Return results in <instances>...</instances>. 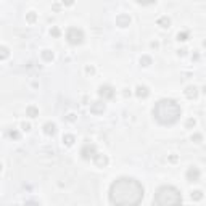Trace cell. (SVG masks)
<instances>
[{
    "label": "cell",
    "mask_w": 206,
    "mask_h": 206,
    "mask_svg": "<svg viewBox=\"0 0 206 206\" xmlns=\"http://www.w3.org/2000/svg\"><path fill=\"white\" fill-rule=\"evenodd\" d=\"M143 185L134 177H119L109 185V201L113 206H140L143 200Z\"/></svg>",
    "instance_id": "6da1fadb"
},
{
    "label": "cell",
    "mask_w": 206,
    "mask_h": 206,
    "mask_svg": "<svg viewBox=\"0 0 206 206\" xmlns=\"http://www.w3.org/2000/svg\"><path fill=\"white\" fill-rule=\"evenodd\" d=\"M153 118L163 126H172L176 124L182 116L180 105L172 98H161L153 106Z\"/></svg>",
    "instance_id": "7a4b0ae2"
},
{
    "label": "cell",
    "mask_w": 206,
    "mask_h": 206,
    "mask_svg": "<svg viewBox=\"0 0 206 206\" xmlns=\"http://www.w3.org/2000/svg\"><path fill=\"white\" fill-rule=\"evenodd\" d=\"M156 206H182V195L172 185H161L154 192Z\"/></svg>",
    "instance_id": "3957f363"
},
{
    "label": "cell",
    "mask_w": 206,
    "mask_h": 206,
    "mask_svg": "<svg viewBox=\"0 0 206 206\" xmlns=\"http://www.w3.org/2000/svg\"><path fill=\"white\" fill-rule=\"evenodd\" d=\"M66 40L71 44V45H79V44L84 42V32L82 29H77V27H69L66 32Z\"/></svg>",
    "instance_id": "277c9868"
},
{
    "label": "cell",
    "mask_w": 206,
    "mask_h": 206,
    "mask_svg": "<svg viewBox=\"0 0 206 206\" xmlns=\"http://www.w3.org/2000/svg\"><path fill=\"white\" fill-rule=\"evenodd\" d=\"M81 154H82V158L84 160H94L95 156H97V148H95V145L94 143H85L84 147H82V150H81Z\"/></svg>",
    "instance_id": "5b68a950"
},
{
    "label": "cell",
    "mask_w": 206,
    "mask_h": 206,
    "mask_svg": "<svg viewBox=\"0 0 206 206\" xmlns=\"http://www.w3.org/2000/svg\"><path fill=\"white\" fill-rule=\"evenodd\" d=\"M98 94H100V97H103V98H113L114 97V89H113L111 85H102V87L98 89Z\"/></svg>",
    "instance_id": "8992f818"
},
{
    "label": "cell",
    "mask_w": 206,
    "mask_h": 206,
    "mask_svg": "<svg viewBox=\"0 0 206 206\" xmlns=\"http://www.w3.org/2000/svg\"><path fill=\"white\" fill-rule=\"evenodd\" d=\"M187 179L190 180V182H197L198 179H200V169H198V167H195V166L188 167V171H187Z\"/></svg>",
    "instance_id": "52a82bcc"
},
{
    "label": "cell",
    "mask_w": 206,
    "mask_h": 206,
    "mask_svg": "<svg viewBox=\"0 0 206 206\" xmlns=\"http://www.w3.org/2000/svg\"><path fill=\"white\" fill-rule=\"evenodd\" d=\"M148 94H150L148 87H145V85H140V87H137V97L147 98V97H148Z\"/></svg>",
    "instance_id": "ba28073f"
},
{
    "label": "cell",
    "mask_w": 206,
    "mask_h": 206,
    "mask_svg": "<svg viewBox=\"0 0 206 206\" xmlns=\"http://www.w3.org/2000/svg\"><path fill=\"white\" fill-rule=\"evenodd\" d=\"M44 130H45V134H49V135H53L55 130H57V126H55L53 122H47V124L44 126Z\"/></svg>",
    "instance_id": "9c48e42d"
},
{
    "label": "cell",
    "mask_w": 206,
    "mask_h": 206,
    "mask_svg": "<svg viewBox=\"0 0 206 206\" xmlns=\"http://www.w3.org/2000/svg\"><path fill=\"white\" fill-rule=\"evenodd\" d=\"M94 160H95V163H97L98 166H106V164H108V160H106V156H102V154H97Z\"/></svg>",
    "instance_id": "30bf717a"
},
{
    "label": "cell",
    "mask_w": 206,
    "mask_h": 206,
    "mask_svg": "<svg viewBox=\"0 0 206 206\" xmlns=\"http://www.w3.org/2000/svg\"><path fill=\"white\" fill-rule=\"evenodd\" d=\"M26 113H27V116H29V118H36V116L39 114V109H37L36 106H27Z\"/></svg>",
    "instance_id": "8fae6325"
},
{
    "label": "cell",
    "mask_w": 206,
    "mask_h": 206,
    "mask_svg": "<svg viewBox=\"0 0 206 206\" xmlns=\"http://www.w3.org/2000/svg\"><path fill=\"white\" fill-rule=\"evenodd\" d=\"M185 94H187V97L188 98H195L197 97V87H193V85H190V87H187V92H185Z\"/></svg>",
    "instance_id": "7c38bea8"
},
{
    "label": "cell",
    "mask_w": 206,
    "mask_h": 206,
    "mask_svg": "<svg viewBox=\"0 0 206 206\" xmlns=\"http://www.w3.org/2000/svg\"><path fill=\"white\" fill-rule=\"evenodd\" d=\"M169 18H166V16H163V18H160V19H158V24H161V26H163V27H167V26H169Z\"/></svg>",
    "instance_id": "4fadbf2b"
},
{
    "label": "cell",
    "mask_w": 206,
    "mask_h": 206,
    "mask_svg": "<svg viewBox=\"0 0 206 206\" xmlns=\"http://www.w3.org/2000/svg\"><path fill=\"white\" fill-rule=\"evenodd\" d=\"M63 142L66 143V145H73V143H74V137L73 135H64L63 137Z\"/></svg>",
    "instance_id": "5bb4252c"
},
{
    "label": "cell",
    "mask_w": 206,
    "mask_h": 206,
    "mask_svg": "<svg viewBox=\"0 0 206 206\" xmlns=\"http://www.w3.org/2000/svg\"><path fill=\"white\" fill-rule=\"evenodd\" d=\"M201 197H203V195H201L200 190H197V192H193V193H192V198H193V200H201Z\"/></svg>",
    "instance_id": "9a60e30c"
},
{
    "label": "cell",
    "mask_w": 206,
    "mask_h": 206,
    "mask_svg": "<svg viewBox=\"0 0 206 206\" xmlns=\"http://www.w3.org/2000/svg\"><path fill=\"white\" fill-rule=\"evenodd\" d=\"M177 37H179V40H187V32H179V36H177Z\"/></svg>",
    "instance_id": "2e32d148"
},
{
    "label": "cell",
    "mask_w": 206,
    "mask_h": 206,
    "mask_svg": "<svg viewBox=\"0 0 206 206\" xmlns=\"http://www.w3.org/2000/svg\"><path fill=\"white\" fill-rule=\"evenodd\" d=\"M44 57H45L47 60H51V58H53V55H50V53H49V50H45V53H44Z\"/></svg>",
    "instance_id": "e0dca14e"
},
{
    "label": "cell",
    "mask_w": 206,
    "mask_h": 206,
    "mask_svg": "<svg viewBox=\"0 0 206 206\" xmlns=\"http://www.w3.org/2000/svg\"><path fill=\"white\" fill-rule=\"evenodd\" d=\"M24 206H40V205H39V203H36V201H27Z\"/></svg>",
    "instance_id": "ac0fdd59"
},
{
    "label": "cell",
    "mask_w": 206,
    "mask_h": 206,
    "mask_svg": "<svg viewBox=\"0 0 206 206\" xmlns=\"http://www.w3.org/2000/svg\"><path fill=\"white\" fill-rule=\"evenodd\" d=\"M2 51H3V55H2L3 58H6V57H8V50H6L5 47H3V49H2Z\"/></svg>",
    "instance_id": "d6986e66"
},
{
    "label": "cell",
    "mask_w": 206,
    "mask_h": 206,
    "mask_svg": "<svg viewBox=\"0 0 206 206\" xmlns=\"http://www.w3.org/2000/svg\"><path fill=\"white\" fill-rule=\"evenodd\" d=\"M51 34H53V36H58V34H60V32H58V29H57V27H55V29L51 31Z\"/></svg>",
    "instance_id": "ffe728a7"
},
{
    "label": "cell",
    "mask_w": 206,
    "mask_h": 206,
    "mask_svg": "<svg viewBox=\"0 0 206 206\" xmlns=\"http://www.w3.org/2000/svg\"><path fill=\"white\" fill-rule=\"evenodd\" d=\"M192 140H201V135H195V137H192Z\"/></svg>",
    "instance_id": "44dd1931"
}]
</instances>
